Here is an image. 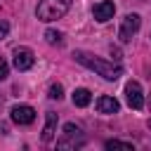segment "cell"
I'll list each match as a JSON object with an SVG mask.
<instances>
[{
    "label": "cell",
    "instance_id": "1",
    "mask_svg": "<svg viewBox=\"0 0 151 151\" xmlns=\"http://www.w3.org/2000/svg\"><path fill=\"white\" fill-rule=\"evenodd\" d=\"M73 57H76V61H78V64H83V66H87V68L97 71L104 80H116V78H120V73H123V68H120L118 64L106 61V59H99V57H94V54H90V52L76 50V52H73Z\"/></svg>",
    "mask_w": 151,
    "mask_h": 151
},
{
    "label": "cell",
    "instance_id": "2",
    "mask_svg": "<svg viewBox=\"0 0 151 151\" xmlns=\"http://www.w3.org/2000/svg\"><path fill=\"white\" fill-rule=\"evenodd\" d=\"M71 5L73 0H40L35 7V17L40 21H54V19H61L71 9Z\"/></svg>",
    "mask_w": 151,
    "mask_h": 151
},
{
    "label": "cell",
    "instance_id": "3",
    "mask_svg": "<svg viewBox=\"0 0 151 151\" xmlns=\"http://www.w3.org/2000/svg\"><path fill=\"white\" fill-rule=\"evenodd\" d=\"M85 144V134L76 123L64 125V134L57 139V149H80Z\"/></svg>",
    "mask_w": 151,
    "mask_h": 151
},
{
    "label": "cell",
    "instance_id": "4",
    "mask_svg": "<svg viewBox=\"0 0 151 151\" xmlns=\"http://www.w3.org/2000/svg\"><path fill=\"white\" fill-rule=\"evenodd\" d=\"M139 26H142L139 14H125V17H123V24H120V28H118V38H120V42H130L132 35H137Z\"/></svg>",
    "mask_w": 151,
    "mask_h": 151
},
{
    "label": "cell",
    "instance_id": "5",
    "mask_svg": "<svg viewBox=\"0 0 151 151\" xmlns=\"http://www.w3.org/2000/svg\"><path fill=\"white\" fill-rule=\"evenodd\" d=\"M9 116H12V120L17 125H31L35 120V109L28 106V104H19V106H14L9 111Z\"/></svg>",
    "mask_w": 151,
    "mask_h": 151
},
{
    "label": "cell",
    "instance_id": "6",
    "mask_svg": "<svg viewBox=\"0 0 151 151\" xmlns=\"http://www.w3.org/2000/svg\"><path fill=\"white\" fill-rule=\"evenodd\" d=\"M33 61H35V57H33V52H31L28 47H17V50H14L12 64H14L17 71H28V68L33 66Z\"/></svg>",
    "mask_w": 151,
    "mask_h": 151
},
{
    "label": "cell",
    "instance_id": "7",
    "mask_svg": "<svg viewBox=\"0 0 151 151\" xmlns=\"http://www.w3.org/2000/svg\"><path fill=\"white\" fill-rule=\"evenodd\" d=\"M113 14H116V5H113L111 0H101V2H97V5L92 7V17H94L99 24H106L109 19H113Z\"/></svg>",
    "mask_w": 151,
    "mask_h": 151
},
{
    "label": "cell",
    "instance_id": "8",
    "mask_svg": "<svg viewBox=\"0 0 151 151\" xmlns=\"http://www.w3.org/2000/svg\"><path fill=\"white\" fill-rule=\"evenodd\" d=\"M125 94H127V104H130V109H142L144 106V94H142V87H139V83L137 80H130L127 85H125Z\"/></svg>",
    "mask_w": 151,
    "mask_h": 151
},
{
    "label": "cell",
    "instance_id": "9",
    "mask_svg": "<svg viewBox=\"0 0 151 151\" xmlns=\"http://www.w3.org/2000/svg\"><path fill=\"white\" fill-rule=\"evenodd\" d=\"M97 111L99 113H106V116H111V113H118L120 111V104H118V99L116 97H109V94H101L99 99H97Z\"/></svg>",
    "mask_w": 151,
    "mask_h": 151
},
{
    "label": "cell",
    "instance_id": "10",
    "mask_svg": "<svg viewBox=\"0 0 151 151\" xmlns=\"http://www.w3.org/2000/svg\"><path fill=\"white\" fill-rule=\"evenodd\" d=\"M47 123H45V127H42V142H52L54 139V132H57V113L54 111H47Z\"/></svg>",
    "mask_w": 151,
    "mask_h": 151
},
{
    "label": "cell",
    "instance_id": "11",
    "mask_svg": "<svg viewBox=\"0 0 151 151\" xmlns=\"http://www.w3.org/2000/svg\"><path fill=\"white\" fill-rule=\"evenodd\" d=\"M71 99H73L76 106L83 109V106H87V104L92 101V92H90L87 87H78V90H73V97H71Z\"/></svg>",
    "mask_w": 151,
    "mask_h": 151
},
{
    "label": "cell",
    "instance_id": "12",
    "mask_svg": "<svg viewBox=\"0 0 151 151\" xmlns=\"http://www.w3.org/2000/svg\"><path fill=\"white\" fill-rule=\"evenodd\" d=\"M45 40H47L50 45H61V42H64L61 33H59V31H52V28H47V31H45Z\"/></svg>",
    "mask_w": 151,
    "mask_h": 151
},
{
    "label": "cell",
    "instance_id": "13",
    "mask_svg": "<svg viewBox=\"0 0 151 151\" xmlns=\"http://www.w3.org/2000/svg\"><path fill=\"white\" fill-rule=\"evenodd\" d=\"M104 146H106V149H127V151H132V149H134L130 142H120V139H109Z\"/></svg>",
    "mask_w": 151,
    "mask_h": 151
},
{
    "label": "cell",
    "instance_id": "14",
    "mask_svg": "<svg viewBox=\"0 0 151 151\" xmlns=\"http://www.w3.org/2000/svg\"><path fill=\"white\" fill-rule=\"evenodd\" d=\"M61 97H64V87H61L59 83H57V85H52V87H50V99H57V101H59Z\"/></svg>",
    "mask_w": 151,
    "mask_h": 151
},
{
    "label": "cell",
    "instance_id": "15",
    "mask_svg": "<svg viewBox=\"0 0 151 151\" xmlns=\"http://www.w3.org/2000/svg\"><path fill=\"white\" fill-rule=\"evenodd\" d=\"M7 76H9V64H7V61L0 57V83H2Z\"/></svg>",
    "mask_w": 151,
    "mask_h": 151
},
{
    "label": "cell",
    "instance_id": "16",
    "mask_svg": "<svg viewBox=\"0 0 151 151\" xmlns=\"http://www.w3.org/2000/svg\"><path fill=\"white\" fill-rule=\"evenodd\" d=\"M7 33H9V24L7 21H0V40L7 38Z\"/></svg>",
    "mask_w": 151,
    "mask_h": 151
}]
</instances>
